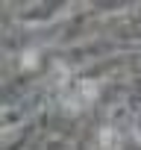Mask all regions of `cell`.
<instances>
[{"mask_svg":"<svg viewBox=\"0 0 141 150\" xmlns=\"http://www.w3.org/2000/svg\"><path fill=\"white\" fill-rule=\"evenodd\" d=\"M94 94H97V86H94V83H88V80H80L74 88H70V94H68L65 100L70 103V109H74V106H77V109H82V106H88V103H91V97H94Z\"/></svg>","mask_w":141,"mask_h":150,"instance_id":"1","label":"cell"}]
</instances>
